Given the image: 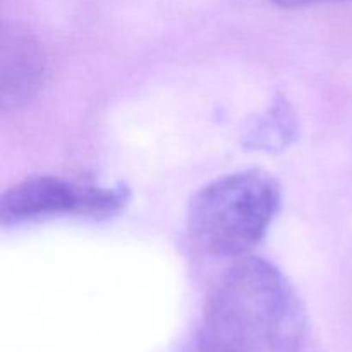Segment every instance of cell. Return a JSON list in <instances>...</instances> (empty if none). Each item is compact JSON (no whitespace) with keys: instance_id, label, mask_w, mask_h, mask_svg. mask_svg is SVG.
Here are the masks:
<instances>
[{"instance_id":"cell-4","label":"cell","mask_w":352,"mask_h":352,"mask_svg":"<svg viewBox=\"0 0 352 352\" xmlns=\"http://www.w3.org/2000/svg\"><path fill=\"white\" fill-rule=\"evenodd\" d=\"M45 54L33 34L3 26L0 34V109L19 110L38 95L45 78Z\"/></svg>"},{"instance_id":"cell-1","label":"cell","mask_w":352,"mask_h":352,"mask_svg":"<svg viewBox=\"0 0 352 352\" xmlns=\"http://www.w3.org/2000/svg\"><path fill=\"white\" fill-rule=\"evenodd\" d=\"M199 332L232 352H302L308 320L285 275L246 256L217 285Z\"/></svg>"},{"instance_id":"cell-5","label":"cell","mask_w":352,"mask_h":352,"mask_svg":"<svg viewBox=\"0 0 352 352\" xmlns=\"http://www.w3.org/2000/svg\"><path fill=\"white\" fill-rule=\"evenodd\" d=\"M298 119L287 100L278 96L270 107L250 124L244 133V146L251 150L277 153L298 138Z\"/></svg>"},{"instance_id":"cell-6","label":"cell","mask_w":352,"mask_h":352,"mask_svg":"<svg viewBox=\"0 0 352 352\" xmlns=\"http://www.w3.org/2000/svg\"><path fill=\"white\" fill-rule=\"evenodd\" d=\"M179 352H232V351L223 347L222 344L212 340L210 337H206L205 333L198 332L195 336V339H192L188 346L182 347Z\"/></svg>"},{"instance_id":"cell-2","label":"cell","mask_w":352,"mask_h":352,"mask_svg":"<svg viewBox=\"0 0 352 352\" xmlns=\"http://www.w3.org/2000/svg\"><path fill=\"white\" fill-rule=\"evenodd\" d=\"M282 206L277 179L260 168L232 172L199 188L188 205L192 239L213 256L246 258Z\"/></svg>"},{"instance_id":"cell-3","label":"cell","mask_w":352,"mask_h":352,"mask_svg":"<svg viewBox=\"0 0 352 352\" xmlns=\"http://www.w3.org/2000/svg\"><path fill=\"white\" fill-rule=\"evenodd\" d=\"M129 201L131 191L126 184H93L57 175H33L0 196V222L16 227L57 217L109 220L119 215Z\"/></svg>"},{"instance_id":"cell-7","label":"cell","mask_w":352,"mask_h":352,"mask_svg":"<svg viewBox=\"0 0 352 352\" xmlns=\"http://www.w3.org/2000/svg\"><path fill=\"white\" fill-rule=\"evenodd\" d=\"M322 2H342V0H272V3L280 9H301V7L315 6Z\"/></svg>"}]
</instances>
